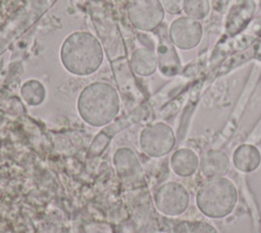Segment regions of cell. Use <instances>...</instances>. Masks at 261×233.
I'll return each mask as SVG.
<instances>
[{"mask_svg":"<svg viewBox=\"0 0 261 233\" xmlns=\"http://www.w3.org/2000/svg\"><path fill=\"white\" fill-rule=\"evenodd\" d=\"M255 11V3L253 0H241L229 10L225 27L227 33L233 35L243 30L251 20Z\"/></svg>","mask_w":261,"mask_h":233,"instance_id":"cell-11","label":"cell"},{"mask_svg":"<svg viewBox=\"0 0 261 233\" xmlns=\"http://www.w3.org/2000/svg\"><path fill=\"white\" fill-rule=\"evenodd\" d=\"M203 35V29L199 20L181 16L172 21L168 36L174 46L181 50H190L196 47Z\"/></svg>","mask_w":261,"mask_h":233,"instance_id":"cell-7","label":"cell"},{"mask_svg":"<svg viewBox=\"0 0 261 233\" xmlns=\"http://www.w3.org/2000/svg\"><path fill=\"white\" fill-rule=\"evenodd\" d=\"M200 164L198 155L191 149L181 148L176 150L170 158V167L172 171L180 177H189L193 175Z\"/></svg>","mask_w":261,"mask_h":233,"instance_id":"cell-13","label":"cell"},{"mask_svg":"<svg viewBox=\"0 0 261 233\" xmlns=\"http://www.w3.org/2000/svg\"><path fill=\"white\" fill-rule=\"evenodd\" d=\"M132 24L142 31H155L164 17V9L158 0H135L128 9Z\"/></svg>","mask_w":261,"mask_h":233,"instance_id":"cell-6","label":"cell"},{"mask_svg":"<svg viewBox=\"0 0 261 233\" xmlns=\"http://www.w3.org/2000/svg\"><path fill=\"white\" fill-rule=\"evenodd\" d=\"M175 137L172 129L164 123H155L147 126L140 135L142 150L150 156L166 155L174 146Z\"/></svg>","mask_w":261,"mask_h":233,"instance_id":"cell-4","label":"cell"},{"mask_svg":"<svg viewBox=\"0 0 261 233\" xmlns=\"http://www.w3.org/2000/svg\"><path fill=\"white\" fill-rule=\"evenodd\" d=\"M157 208L167 216L181 215L189 206L188 190L177 182H167L160 186L155 194Z\"/></svg>","mask_w":261,"mask_h":233,"instance_id":"cell-5","label":"cell"},{"mask_svg":"<svg viewBox=\"0 0 261 233\" xmlns=\"http://www.w3.org/2000/svg\"><path fill=\"white\" fill-rule=\"evenodd\" d=\"M117 174L125 181L139 182L142 178V169L136 154L128 148H121L114 155Z\"/></svg>","mask_w":261,"mask_h":233,"instance_id":"cell-9","label":"cell"},{"mask_svg":"<svg viewBox=\"0 0 261 233\" xmlns=\"http://www.w3.org/2000/svg\"><path fill=\"white\" fill-rule=\"evenodd\" d=\"M201 173L206 178H217L224 176L229 170V159L221 150H209L205 152L199 164Z\"/></svg>","mask_w":261,"mask_h":233,"instance_id":"cell-10","label":"cell"},{"mask_svg":"<svg viewBox=\"0 0 261 233\" xmlns=\"http://www.w3.org/2000/svg\"><path fill=\"white\" fill-rule=\"evenodd\" d=\"M182 9L187 16L200 20L209 13L210 4L208 0H185Z\"/></svg>","mask_w":261,"mask_h":233,"instance_id":"cell-15","label":"cell"},{"mask_svg":"<svg viewBox=\"0 0 261 233\" xmlns=\"http://www.w3.org/2000/svg\"><path fill=\"white\" fill-rule=\"evenodd\" d=\"M164 32L165 30L163 27V33L159 34V43L156 54L160 72L167 77H171L178 73L180 62L174 49V45L170 41L168 34L166 35Z\"/></svg>","mask_w":261,"mask_h":233,"instance_id":"cell-8","label":"cell"},{"mask_svg":"<svg viewBox=\"0 0 261 233\" xmlns=\"http://www.w3.org/2000/svg\"><path fill=\"white\" fill-rule=\"evenodd\" d=\"M132 66L138 75L149 76L153 74L158 66L157 54L152 49L140 48L133 54Z\"/></svg>","mask_w":261,"mask_h":233,"instance_id":"cell-14","label":"cell"},{"mask_svg":"<svg viewBox=\"0 0 261 233\" xmlns=\"http://www.w3.org/2000/svg\"><path fill=\"white\" fill-rule=\"evenodd\" d=\"M232 161L239 171L250 173L259 167L261 153L258 148L252 144H242L234 150Z\"/></svg>","mask_w":261,"mask_h":233,"instance_id":"cell-12","label":"cell"},{"mask_svg":"<svg viewBox=\"0 0 261 233\" xmlns=\"http://www.w3.org/2000/svg\"><path fill=\"white\" fill-rule=\"evenodd\" d=\"M77 110L82 119L91 126L109 124L118 113L119 97L116 90L104 82L90 84L81 92Z\"/></svg>","mask_w":261,"mask_h":233,"instance_id":"cell-2","label":"cell"},{"mask_svg":"<svg viewBox=\"0 0 261 233\" xmlns=\"http://www.w3.org/2000/svg\"><path fill=\"white\" fill-rule=\"evenodd\" d=\"M238 192L234 184L224 178H211L198 190L197 205L209 218H223L229 215L237 204Z\"/></svg>","mask_w":261,"mask_h":233,"instance_id":"cell-3","label":"cell"},{"mask_svg":"<svg viewBox=\"0 0 261 233\" xmlns=\"http://www.w3.org/2000/svg\"><path fill=\"white\" fill-rule=\"evenodd\" d=\"M60 57L69 73L87 76L99 68L103 60V50L94 35L88 32H75L64 40Z\"/></svg>","mask_w":261,"mask_h":233,"instance_id":"cell-1","label":"cell"}]
</instances>
